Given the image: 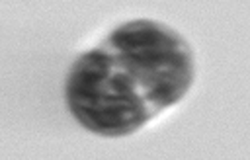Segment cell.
<instances>
[{"mask_svg": "<svg viewBox=\"0 0 250 160\" xmlns=\"http://www.w3.org/2000/svg\"><path fill=\"white\" fill-rule=\"evenodd\" d=\"M189 47L154 21H131L82 55L66 86L74 117L90 131L119 137L176 103L191 84Z\"/></svg>", "mask_w": 250, "mask_h": 160, "instance_id": "1", "label": "cell"}]
</instances>
